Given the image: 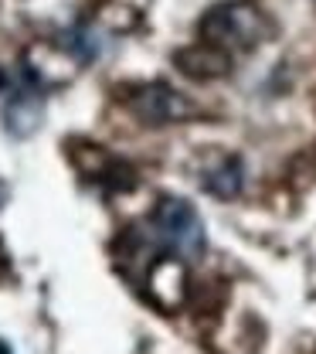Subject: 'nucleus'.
<instances>
[{
  "label": "nucleus",
  "mask_w": 316,
  "mask_h": 354,
  "mask_svg": "<svg viewBox=\"0 0 316 354\" xmlns=\"http://www.w3.org/2000/svg\"><path fill=\"white\" fill-rule=\"evenodd\" d=\"M143 242L157 249L164 259L197 263L208 249V232L197 208L184 198H160V205L150 212Z\"/></svg>",
  "instance_id": "1"
},
{
  "label": "nucleus",
  "mask_w": 316,
  "mask_h": 354,
  "mask_svg": "<svg viewBox=\"0 0 316 354\" xmlns=\"http://www.w3.org/2000/svg\"><path fill=\"white\" fill-rule=\"evenodd\" d=\"M272 35L266 10L255 0H225L201 17V41L218 44L228 55L252 51Z\"/></svg>",
  "instance_id": "2"
},
{
  "label": "nucleus",
  "mask_w": 316,
  "mask_h": 354,
  "mask_svg": "<svg viewBox=\"0 0 316 354\" xmlns=\"http://www.w3.org/2000/svg\"><path fill=\"white\" fill-rule=\"evenodd\" d=\"M126 106L139 123L146 127H167V123H181L194 113V106L184 99L177 88L167 82H146V86H133L126 92Z\"/></svg>",
  "instance_id": "3"
},
{
  "label": "nucleus",
  "mask_w": 316,
  "mask_h": 354,
  "mask_svg": "<svg viewBox=\"0 0 316 354\" xmlns=\"http://www.w3.org/2000/svg\"><path fill=\"white\" fill-rule=\"evenodd\" d=\"M174 62L181 65V72L187 79H197V82H215V79H225L231 72V55L218 44L197 41L190 48H184L174 55Z\"/></svg>",
  "instance_id": "4"
},
{
  "label": "nucleus",
  "mask_w": 316,
  "mask_h": 354,
  "mask_svg": "<svg viewBox=\"0 0 316 354\" xmlns=\"http://www.w3.org/2000/svg\"><path fill=\"white\" fill-rule=\"evenodd\" d=\"M201 187H204L208 194L221 198V201L238 198V194H241V187H245V164H241V157H235V153L221 157L215 167H208V171H204Z\"/></svg>",
  "instance_id": "5"
},
{
  "label": "nucleus",
  "mask_w": 316,
  "mask_h": 354,
  "mask_svg": "<svg viewBox=\"0 0 316 354\" xmlns=\"http://www.w3.org/2000/svg\"><path fill=\"white\" fill-rule=\"evenodd\" d=\"M58 44H61V51H68L79 65H92L99 55H102V35L89 28V24H75V28H68V31H61L58 35Z\"/></svg>",
  "instance_id": "6"
}]
</instances>
